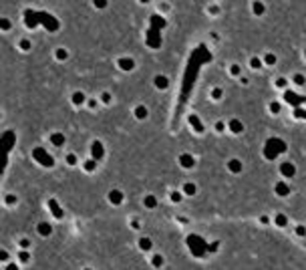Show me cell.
<instances>
[{
  "mask_svg": "<svg viewBox=\"0 0 306 270\" xmlns=\"http://www.w3.org/2000/svg\"><path fill=\"white\" fill-rule=\"evenodd\" d=\"M284 149H286V143L282 141V139H278V137H272V139H268V141H266L264 155H266L268 159H274V157L278 155V153H282Z\"/></svg>",
  "mask_w": 306,
  "mask_h": 270,
  "instance_id": "cell-1",
  "label": "cell"
},
{
  "mask_svg": "<svg viewBox=\"0 0 306 270\" xmlns=\"http://www.w3.org/2000/svg\"><path fill=\"white\" fill-rule=\"evenodd\" d=\"M187 242H189V250H191L195 256H203V252L207 250V244L203 242L200 236H189Z\"/></svg>",
  "mask_w": 306,
  "mask_h": 270,
  "instance_id": "cell-2",
  "label": "cell"
},
{
  "mask_svg": "<svg viewBox=\"0 0 306 270\" xmlns=\"http://www.w3.org/2000/svg\"><path fill=\"white\" fill-rule=\"evenodd\" d=\"M32 155H34V159H38V161L42 163V165H47V167H50V165H53V157L48 155L42 147H36V149L32 151Z\"/></svg>",
  "mask_w": 306,
  "mask_h": 270,
  "instance_id": "cell-3",
  "label": "cell"
},
{
  "mask_svg": "<svg viewBox=\"0 0 306 270\" xmlns=\"http://www.w3.org/2000/svg\"><path fill=\"white\" fill-rule=\"evenodd\" d=\"M284 99H286L290 105H294V107L298 109L302 103L306 101V97H302V95H296V93H292V91H286V95H284Z\"/></svg>",
  "mask_w": 306,
  "mask_h": 270,
  "instance_id": "cell-4",
  "label": "cell"
},
{
  "mask_svg": "<svg viewBox=\"0 0 306 270\" xmlns=\"http://www.w3.org/2000/svg\"><path fill=\"white\" fill-rule=\"evenodd\" d=\"M280 171H282V176L284 177H292L294 173H296V167H294L292 163H282V167H280Z\"/></svg>",
  "mask_w": 306,
  "mask_h": 270,
  "instance_id": "cell-5",
  "label": "cell"
},
{
  "mask_svg": "<svg viewBox=\"0 0 306 270\" xmlns=\"http://www.w3.org/2000/svg\"><path fill=\"white\" fill-rule=\"evenodd\" d=\"M91 153H93L95 161H97V159H101V157H103V145H101L99 141L93 143V149H91Z\"/></svg>",
  "mask_w": 306,
  "mask_h": 270,
  "instance_id": "cell-6",
  "label": "cell"
},
{
  "mask_svg": "<svg viewBox=\"0 0 306 270\" xmlns=\"http://www.w3.org/2000/svg\"><path fill=\"white\" fill-rule=\"evenodd\" d=\"M276 194H278V196H288V186L284 182L276 183Z\"/></svg>",
  "mask_w": 306,
  "mask_h": 270,
  "instance_id": "cell-7",
  "label": "cell"
},
{
  "mask_svg": "<svg viewBox=\"0 0 306 270\" xmlns=\"http://www.w3.org/2000/svg\"><path fill=\"white\" fill-rule=\"evenodd\" d=\"M179 161H181V165H183V167H191V165H193V157H191V155H181Z\"/></svg>",
  "mask_w": 306,
  "mask_h": 270,
  "instance_id": "cell-8",
  "label": "cell"
},
{
  "mask_svg": "<svg viewBox=\"0 0 306 270\" xmlns=\"http://www.w3.org/2000/svg\"><path fill=\"white\" fill-rule=\"evenodd\" d=\"M119 65H121V69H125V71H131V69H133V61H131V59H121Z\"/></svg>",
  "mask_w": 306,
  "mask_h": 270,
  "instance_id": "cell-9",
  "label": "cell"
},
{
  "mask_svg": "<svg viewBox=\"0 0 306 270\" xmlns=\"http://www.w3.org/2000/svg\"><path fill=\"white\" fill-rule=\"evenodd\" d=\"M230 129H232L234 133H240V131H242V129H244V125H242V123H240L238 119H234V121L230 123Z\"/></svg>",
  "mask_w": 306,
  "mask_h": 270,
  "instance_id": "cell-10",
  "label": "cell"
},
{
  "mask_svg": "<svg viewBox=\"0 0 306 270\" xmlns=\"http://www.w3.org/2000/svg\"><path fill=\"white\" fill-rule=\"evenodd\" d=\"M189 123H191L193 127H195V131H200V133L203 131V127H201V123L197 121V117H195V115H191V117H189Z\"/></svg>",
  "mask_w": 306,
  "mask_h": 270,
  "instance_id": "cell-11",
  "label": "cell"
},
{
  "mask_svg": "<svg viewBox=\"0 0 306 270\" xmlns=\"http://www.w3.org/2000/svg\"><path fill=\"white\" fill-rule=\"evenodd\" d=\"M50 141H53L54 145H63V143H65V137H63L60 133H53V137H50Z\"/></svg>",
  "mask_w": 306,
  "mask_h": 270,
  "instance_id": "cell-12",
  "label": "cell"
},
{
  "mask_svg": "<svg viewBox=\"0 0 306 270\" xmlns=\"http://www.w3.org/2000/svg\"><path fill=\"white\" fill-rule=\"evenodd\" d=\"M135 115H137L139 119H145V117H147V109L145 107H137V109H135Z\"/></svg>",
  "mask_w": 306,
  "mask_h": 270,
  "instance_id": "cell-13",
  "label": "cell"
},
{
  "mask_svg": "<svg viewBox=\"0 0 306 270\" xmlns=\"http://www.w3.org/2000/svg\"><path fill=\"white\" fill-rule=\"evenodd\" d=\"M230 169H232V171H240V169H242V163H240L238 159H232V161H230Z\"/></svg>",
  "mask_w": 306,
  "mask_h": 270,
  "instance_id": "cell-14",
  "label": "cell"
},
{
  "mask_svg": "<svg viewBox=\"0 0 306 270\" xmlns=\"http://www.w3.org/2000/svg\"><path fill=\"white\" fill-rule=\"evenodd\" d=\"M155 85L161 87V89H165L167 87V79H165V77H157V79H155Z\"/></svg>",
  "mask_w": 306,
  "mask_h": 270,
  "instance_id": "cell-15",
  "label": "cell"
},
{
  "mask_svg": "<svg viewBox=\"0 0 306 270\" xmlns=\"http://www.w3.org/2000/svg\"><path fill=\"white\" fill-rule=\"evenodd\" d=\"M109 198H111L115 204H119V202H121V192H117V189H115V192H111V194H109Z\"/></svg>",
  "mask_w": 306,
  "mask_h": 270,
  "instance_id": "cell-16",
  "label": "cell"
},
{
  "mask_svg": "<svg viewBox=\"0 0 306 270\" xmlns=\"http://www.w3.org/2000/svg\"><path fill=\"white\" fill-rule=\"evenodd\" d=\"M139 244H141V248H143V250H149V248H151V240H149V238H143Z\"/></svg>",
  "mask_w": 306,
  "mask_h": 270,
  "instance_id": "cell-17",
  "label": "cell"
},
{
  "mask_svg": "<svg viewBox=\"0 0 306 270\" xmlns=\"http://www.w3.org/2000/svg\"><path fill=\"white\" fill-rule=\"evenodd\" d=\"M73 101L77 103V105H79V103H83V101H85V95H83V93H75V95H73Z\"/></svg>",
  "mask_w": 306,
  "mask_h": 270,
  "instance_id": "cell-18",
  "label": "cell"
},
{
  "mask_svg": "<svg viewBox=\"0 0 306 270\" xmlns=\"http://www.w3.org/2000/svg\"><path fill=\"white\" fill-rule=\"evenodd\" d=\"M40 234H50V226L48 224H40Z\"/></svg>",
  "mask_w": 306,
  "mask_h": 270,
  "instance_id": "cell-19",
  "label": "cell"
},
{
  "mask_svg": "<svg viewBox=\"0 0 306 270\" xmlns=\"http://www.w3.org/2000/svg\"><path fill=\"white\" fill-rule=\"evenodd\" d=\"M266 63H268V65H274V63H276V57H274V54H268V57H266Z\"/></svg>",
  "mask_w": 306,
  "mask_h": 270,
  "instance_id": "cell-20",
  "label": "cell"
},
{
  "mask_svg": "<svg viewBox=\"0 0 306 270\" xmlns=\"http://www.w3.org/2000/svg\"><path fill=\"white\" fill-rule=\"evenodd\" d=\"M270 111L278 113V111H280V105H278V103H272V105H270Z\"/></svg>",
  "mask_w": 306,
  "mask_h": 270,
  "instance_id": "cell-21",
  "label": "cell"
},
{
  "mask_svg": "<svg viewBox=\"0 0 306 270\" xmlns=\"http://www.w3.org/2000/svg\"><path fill=\"white\" fill-rule=\"evenodd\" d=\"M161 262H163V258H161V256H155V258H153V264H155V266H161Z\"/></svg>",
  "mask_w": 306,
  "mask_h": 270,
  "instance_id": "cell-22",
  "label": "cell"
},
{
  "mask_svg": "<svg viewBox=\"0 0 306 270\" xmlns=\"http://www.w3.org/2000/svg\"><path fill=\"white\" fill-rule=\"evenodd\" d=\"M193 192H195V188H193L191 183H187V186H185V194H193Z\"/></svg>",
  "mask_w": 306,
  "mask_h": 270,
  "instance_id": "cell-23",
  "label": "cell"
},
{
  "mask_svg": "<svg viewBox=\"0 0 306 270\" xmlns=\"http://www.w3.org/2000/svg\"><path fill=\"white\" fill-rule=\"evenodd\" d=\"M294 81L298 83V85H304V77H302V75H296V79H294Z\"/></svg>",
  "mask_w": 306,
  "mask_h": 270,
  "instance_id": "cell-24",
  "label": "cell"
},
{
  "mask_svg": "<svg viewBox=\"0 0 306 270\" xmlns=\"http://www.w3.org/2000/svg\"><path fill=\"white\" fill-rule=\"evenodd\" d=\"M262 10H264V6H262V4H254V12H262Z\"/></svg>",
  "mask_w": 306,
  "mask_h": 270,
  "instance_id": "cell-25",
  "label": "cell"
},
{
  "mask_svg": "<svg viewBox=\"0 0 306 270\" xmlns=\"http://www.w3.org/2000/svg\"><path fill=\"white\" fill-rule=\"evenodd\" d=\"M145 204H147V206H155V198H151V196H149V198L145 200Z\"/></svg>",
  "mask_w": 306,
  "mask_h": 270,
  "instance_id": "cell-26",
  "label": "cell"
},
{
  "mask_svg": "<svg viewBox=\"0 0 306 270\" xmlns=\"http://www.w3.org/2000/svg\"><path fill=\"white\" fill-rule=\"evenodd\" d=\"M252 67L254 69H260V61H258V59H252Z\"/></svg>",
  "mask_w": 306,
  "mask_h": 270,
  "instance_id": "cell-27",
  "label": "cell"
},
{
  "mask_svg": "<svg viewBox=\"0 0 306 270\" xmlns=\"http://www.w3.org/2000/svg\"><path fill=\"white\" fill-rule=\"evenodd\" d=\"M67 161H69V163H71V165H73V163H75V161H77V157H75V155H69V157H67Z\"/></svg>",
  "mask_w": 306,
  "mask_h": 270,
  "instance_id": "cell-28",
  "label": "cell"
},
{
  "mask_svg": "<svg viewBox=\"0 0 306 270\" xmlns=\"http://www.w3.org/2000/svg\"><path fill=\"white\" fill-rule=\"evenodd\" d=\"M213 97H216V99H218V97H222V91H220V89H216V91H213Z\"/></svg>",
  "mask_w": 306,
  "mask_h": 270,
  "instance_id": "cell-29",
  "label": "cell"
},
{
  "mask_svg": "<svg viewBox=\"0 0 306 270\" xmlns=\"http://www.w3.org/2000/svg\"><path fill=\"white\" fill-rule=\"evenodd\" d=\"M95 167V161H87V169H93Z\"/></svg>",
  "mask_w": 306,
  "mask_h": 270,
  "instance_id": "cell-30",
  "label": "cell"
},
{
  "mask_svg": "<svg viewBox=\"0 0 306 270\" xmlns=\"http://www.w3.org/2000/svg\"><path fill=\"white\" fill-rule=\"evenodd\" d=\"M278 224H286V218H284V216H278Z\"/></svg>",
  "mask_w": 306,
  "mask_h": 270,
  "instance_id": "cell-31",
  "label": "cell"
},
{
  "mask_svg": "<svg viewBox=\"0 0 306 270\" xmlns=\"http://www.w3.org/2000/svg\"><path fill=\"white\" fill-rule=\"evenodd\" d=\"M304 117H306V115H304Z\"/></svg>",
  "mask_w": 306,
  "mask_h": 270,
  "instance_id": "cell-32",
  "label": "cell"
}]
</instances>
